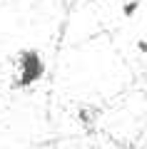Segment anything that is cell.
Returning <instances> with one entry per match:
<instances>
[{"instance_id": "cell-4", "label": "cell", "mask_w": 147, "mask_h": 149, "mask_svg": "<svg viewBox=\"0 0 147 149\" xmlns=\"http://www.w3.org/2000/svg\"><path fill=\"white\" fill-rule=\"evenodd\" d=\"M137 50H140L142 55H147V40H137Z\"/></svg>"}, {"instance_id": "cell-2", "label": "cell", "mask_w": 147, "mask_h": 149, "mask_svg": "<svg viewBox=\"0 0 147 149\" xmlns=\"http://www.w3.org/2000/svg\"><path fill=\"white\" fill-rule=\"evenodd\" d=\"M140 5H142V0H127L125 5H122V15L130 20V17H135L137 15V10H140Z\"/></svg>"}, {"instance_id": "cell-1", "label": "cell", "mask_w": 147, "mask_h": 149, "mask_svg": "<svg viewBox=\"0 0 147 149\" xmlns=\"http://www.w3.org/2000/svg\"><path fill=\"white\" fill-rule=\"evenodd\" d=\"M45 60L37 50H20L18 52V80H15V87L18 90H27L32 87L35 82H40L45 77Z\"/></svg>"}, {"instance_id": "cell-5", "label": "cell", "mask_w": 147, "mask_h": 149, "mask_svg": "<svg viewBox=\"0 0 147 149\" xmlns=\"http://www.w3.org/2000/svg\"><path fill=\"white\" fill-rule=\"evenodd\" d=\"M100 3H107V0H100Z\"/></svg>"}, {"instance_id": "cell-3", "label": "cell", "mask_w": 147, "mask_h": 149, "mask_svg": "<svg viewBox=\"0 0 147 149\" xmlns=\"http://www.w3.org/2000/svg\"><path fill=\"white\" fill-rule=\"evenodd\" d=\"M77 119L87 124V122H90V112H87V109H80V112H77Z\"/></svg>"}]
</instances>
